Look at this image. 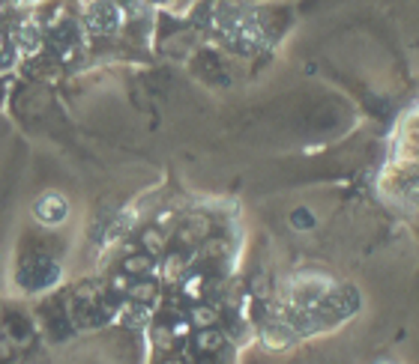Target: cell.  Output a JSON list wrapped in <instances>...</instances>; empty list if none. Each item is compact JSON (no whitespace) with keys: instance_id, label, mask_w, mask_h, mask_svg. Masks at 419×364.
Masks as SVG:
<instances>
[{"instance_id":"1","label":"cell","mask_w":419,"mask_h":364,"mask_svg":"<svg viewBox=\"0 0 419 364\" xmlns=\"http://www.w3.org/2000/svg\"><path fill=\"white\" fill-rule=\"evenodd\" d=\"M120 21H123V12H120V6H114V3H105V0H99V3L90 10V27H93L96 33L117 30Z\"/></svg>"},{"instance_id":"2","label":"cell","mask_w":419,"mask_h":364,"mask_svg":"<svg viewBox=\"0 0 419 364\" xmlns=\"http://www.w3.org/2000/svg\"><path fill=\"white\" fill-rule=\"evenodd\" d=\"M36 212L43 215L39 221H48V224H57V221H63V215H67V206H63V200L57 194H48L43 203L36 206Z\"/></svg>"},{"instance_id":"3","label":"cell","mask_w":419,"mask_h":364,"mask_svg":"<svg viewBox=\"0 0 419 364\" xmlns=\"http://www.w3.org/2000/svg\"><path fill=\"white\" fill-rule=\"evenodd\" d=\"M150 269H153V260H150V254H132V257H126L123 260V272H126L129 278H144V275H150Z\"/></svg>"},{"instance_id":"4","label":"cell","mask_w":419,"mask_h":364,"mask_svg":"<svg viewBox=\"0 0 419 364\" xmlns=\"http://www.w3.org/2000/svg\"><path fill=\"white\" fill-rule=\"evenodd\" d=\"M19 45L24 54H36L39 48H43V33H39L34 24H24V27L19 30Z\"/></svg>"},{"instance_id":"5","label":"cell","mask_w":419,"mask_h":364,"mask_svg":"<svg viewBox=\"0 0 419 364\" xmlns=\"http://www.w3.org/2000/svg\"><path fill=\"white\" fill-rule=\"evenodd\" d=\"M141 245H144L147 254H162V251H165V233H162V230H156V227L144 230V233H141Z\"/></svg>"},{"instance_id":"6","label":"cell","mask_w":419,"mask_h":364,"mask_svg":"<svg viewBox=\"0 0 419 364\" xmlns=\"http://www.w3.org/2000/svg\"><path fill=\"white\" fill-rule=\"evenodd\" d=\"M222 343H225V337L219 332H210V328H201L198 337H195V346H198L201 352H216Z\"/></svg>"},{"instance_id":"7","label":"cell","mask_w":419,"mask_h":364,"mask_svg":"<svg viewBox=\"0 0 419 364\" xmlns=\"http://www.w3.org/2000/svg\"><path fill=\"white\" fill-rule=\"evenodd\" d=\"M219 320V311L216 308H210V304H198V308L192 311V326H198V328H207V326H213V322Z\"/></svg>"},{"instance_id":"8","label":"cell","mask_w":419,"mask_h":364,"mask_svg":"<svg viewBox=\"0 0 419 364\" xmlns=\"http://www.w3.org/2000/svg\"><path fill=\"white\" fill-rule=\"evenodd\" d=\"M153 296H156V287L150 284V281H141V284L132 287V299L135 302H150Z\"/></svg>"},{"instance_id":"9","label":"cell","mask_w":419,"mask_h":364,"mask_svg":"<svg viewBox=\"0 0 419 364\" xmlns=\"http://www.w3.org/2000/svg\"><path fill=\"white\" fill-rule=\"evenodd\" d=\"M201 287H204V275H192V278H189L186 284H183V293L189 296V299H198V296H201Z\"/></svg>"},{"instance_id":"10","label":"cell","mask_w":419,"mask_h":364,"mask_svg":"<svg viewBox=\"0 0 419 364\" xmlns=\"http://www.w3.org/2000/svg\"><path fill=\"white\" fill-rule=\"evenodd\" d=\"M294 227H311V212L309 209H297V212H294Z\"/></svg>"},{"instance_id":"11","label":"cell","mask_w":419,"mask_h":364,"mask_svg":"<svg viewBox=\"0 0 419 364\" xmlns=\"http://www.w3.org/2000/svg\"><path fill=\"white\" fill-rule=\"evenodd\" d=\"M168 278H174V275H180V272H183V257H180V254H174V257H168Z\"/></svg>"},{"instance_id":"12","label":"cell","mask_w":419,"mask_h":364,"mask_svg":"<svg viewBox=\"0 0 419 364\" xmlns=\"http://www.w3.org/2000/svg\"><path fill=\"white\" fill-rule=\"evenodd\" d=\"M189 328H192V322H189V320H180L177 326L171 328V335H174V337H183V335H189Z\"/></svg>"},{"instance_id":"13","label":"cell","mask_w":419,"mask_h":364,"mask_svg":"<svg viewBox=\"0 0 419 364\" xmlns=\"http://www.w3.org/2000/svg\"><path fill=\"white\" fill-rule=\"evenodd\" d=\"M171 337H174V335H171V332H168V328H156V343H162V346H168V343H171Z\"/></svg>"},{"instance_id":"14","label":"cell","mask_w":419,"mask_h":364,"mask_svg":"<svg viewBox=\"0 0 419 364\" xmlns=\"http://www.w3.org/2000/svg\"><path fill=\"white\" fill-rule=\"evenodd\" d=\"M114 287H117L120 293H123V289L129 287V275H126V272H123V275H117V278H114Z\"/></svg>"},{"instance_id":"15","label":"cell","mask_w":419,"mask_h":364,"mask_svg":"<svg viewBox=\"0 0 419 364\" xmlns=\"http://www.w3.org/2000/svg\"><path fill=\"white\" fill-rule=\"evenodd\" d=\"M171 221H174V215H171V212H162L159 215V227H168Z\"/></svg>"},{"instance_id":"16","label":"cell","mask_w":419,"mask_h":364,"mask_svg":"<svg viewBox=\"0 0 419 364\" xmlns=\"http://www.w3.org/2000/svg\"><path fill=\"white\" fill-rule=\"evenodd\" d=\"M0 51H3V42H0Z\"/></svg>"},{"instance_id":"17","label":"cell","mask_w":419,"mask_h":364,"mask_svg":"<svg viewBox=\"0 0 419 364\" xmlns=\"http://www.w3.org/2000/svg\"><path fill=\"white\" fill-rule=\"evenodd\" d=\"M171 364H180V361H171Z\"/></svg>"}]
</instances>
